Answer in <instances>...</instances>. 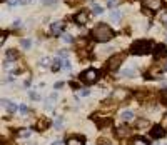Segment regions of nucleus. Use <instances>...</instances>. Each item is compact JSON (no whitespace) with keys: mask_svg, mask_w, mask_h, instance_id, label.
<instances>
[{"mask_svg":"<svg viewBox=\"0 0 167 145\" xmlns=\"http://www.w3.org/2000/svg\"><path fill=\"white\" fill-rule=\"evenodd\" d=\"M92 37L97 40V42H109V40L114 37V32H112V29H110L109 25L99 23V25H95L94 30H92Z\"/></svg>","mask_w":167,"mask_h":145,"instance_id":"obj_1","label":"nucleus"},{"mask_svg":"<svg viewBox=\"0 0 167 145\" xmlns=\"http://www.w3.org/2000/svg\"><path fill=\"white\" fill-rule=\"evenodd\" d=\"M150 48H152V42L150 40H137V42L132 43L130 52L134 55H144V53H149L150 52Z\"/></svg>","mask_w":167,"mask_h":145,"instance_id":"obj_2","label":"nucleus"},{"mask_svg":"<svg viewBox=\"0 0 167 145\" xmlns=\"http://www.w3.org/2000/svg\"><path fill=\"white\" fill-rule=\"evenodd\" d=\"M97 78H99V74H97L95 68H89V70H85V72L80 74V82H82V84H87V85L94 84Z\"/></svg>","mask_w":167,"mask_h":145,"instance_id":"obj_3","label":"nucleus"},{"mask_svg":"<svg viewBox=\"0 0 167 145\" xmlns=\"http://www.w3.org/2000/svg\"><path fill=\"white\" fill-rule=\"evenodd\" d=\"M144 7L152 12L162 9V0H144Z\"/></svg>","mask_w":167,"mask_h":145,"instance_id":"obj_4","label":"nucleus"},{"mask_svg":"<svg viewBox=\"0 0 167 145\" xmlns=\"http://www.w3.org/2000/svg\"><path fill=\"white\" fill-rule=\"evenodd\" d=\"M122 60H124V55H114L109 60V70H117L119 65L122 63Z\"/></svg>","mask_w":167,"mask_h":145,"instance_id":"obj_5","label":"nucleus"},{"mask_svg":"<svg viewBox=\"0 0 167 145\" xmlns=\"http://www.w3.org/2000/svg\"><path fill=\"white\" fill-rule=\"evenodd\" d=\"M150 135L154 137V138H162V137L166 135V130L162 128L160 125H156L152 127V132H150Z\"/></svg>","mask_w":167,"mask_h":145,"instance_id":"obj_6","label":"nucleus"},{"mask_svg":"<svg viewBox=\"0 0 167 145\" xmlns=\"http://www.w3.org/2000/svg\"><path fill=\"white\" fill-rule=\"evenodd\" d=\"M120 118H122V122H132L134 120V112L132 110H124L122 114H120Z\"/></svg>","mask_w":167,"mask_h":145,"instance_id":"obj_7","label":"nucleus"},{"mask_svg":"<svg viewBox=\"0 0 167 145\" xmlns=\"http://www.w3.org/2000/svg\"><path fill=\"white\" fill-rule=\"evenodd\" d=\"M87 19H89V13H87V12H79V13L75 15V22H77V23H80V25H82V23H85V22H87Z\"/></svg>","mask_w":167,"mask_h":145,"instance_id":"obj_8","label":"nucleus"},{"mask_svg":"<svg viewBox=\"0 0 167 145\" xmlns=\"http://www.w3.org/2000/svg\"><path fill=\"white\" fill-rule=\"evenodd\" d=\"M166 45H162V43H159V45H156V48H154V55L156 57H162V55H166Z\"/></svg>","mask_w":167,"mask_h":145,"instance_id":"obj_9","label":"nucleus"},{"mask_svg":"<svg viewBox=\"0 0 167 145\" xmlns=\"http://www.w3.org/2000/svg\"><path fill=\"white\" fill-rule=\"evenodd\" d=\"M2 105L5 107V108H7V110H9L10 114H13V112H15V110H17V105H15V104H12V102H10V100H5V98H3V100H2Z\"/></svg>","mask_w":167,"mask_h":145,"instance_id":"obj_10","label":"nucleus"},{"mask_svg":"<svg viewBox=\"0 0 167 145\" xmlns=\"http://www.w3.org/2000/svg\"><path fill=\"white\" fill-rule=\"evenodd\" d=\"M67 145H85L82 137H70L67 140Z\"/></svg>","mask_w":167,"mask_h":145,"instance_id":"obj_11","label":"nucleus"},{"mask_svg":"<svg viewBox=\"0 0 167 145\" xmlns=\"http://www.w3.org/2000/svg\"><path fill=\"white\" fill-rule=\"evenodd\" d=\"M122 19V12L120 10H112L110 12V22H119Z\"/></svg>","mask_w":167,"mask_h":145,"instance_id":"obj_12","label":"nucleus"},{"mask_svg":"<svg viewBox=\"0 0 167 145\" xmlns=\"http://www.w3.org/2000/svg\"><path fill=\"white\" fill-rule=\"evenodd\" d=\"M50 29H52V33L54 35H59L60 32H62V22H54Z\"/></svg>","mask_w":167,"mask_h":145,"instance_id":"obj_13","label":"nucleus"},{"mask_svg":"<svg viewBox=\"0 0 167 145\" xmlns=\"http://www.w3.org/2000/svg\"><path fill=\"white\" fill-rule=\"evenodd\" d=\"M49 125H50V122L47 120V118H40L39 124H37V130H45Z\"/></svg>","mask_w":167,"mask_h":145,"instance_id":"obj_14","label":"nucleus"},{"mask_svg":"<svg viewBox=\"0 0 167 145\" xmlns=\"http://www.w3.org/2000/svg\"><path fill=\"white\" fill-rule=\"evenodd\" d=\"M117 135L119 137H127V135H130V130H129L127 127H120L117 130Z\"/></svg>","mask_w":167,"mask_h":145,"instance_id":"obj_15","label":"nucleus"},{"mask_svg":"<svg viewBox=\"0 0 167 145\" xmlns=\"http://www.w3.org/2000/svg\"><path fill=\"white\" fill-rule=\"evenodd\" d=\"M92 10H94V13H95V15H100V13L104 12V7H102V5H99V3H94V5H92Z\"/></svg>","mask_w":167,"mask_h":145,"instance_id":"obj_16","label":"nucleus"},{"mask_svg":"<svg viewBox=\"0 0 167 145\" xmlns=\"http://www.w3.org/2000/svg\"><path fill=\"white\" fill-rule=\"evenodd\" d=\"M62 65H64V63H62V58L60 57H57L55 58V60H54V70H60V68H62Z\"/></svg>","mask_w":167,"mask_h":145,"instance_id":"obj_17","label":"nucleus"},{"mask_svg":"<svg viewBox=\"0 0 167 145\" xmlns=\"http://www.w3.org/2000/svg\"><path fill=\"white\" fill-rule=\"evenodd\" d=\"M19 137L20 138H27V137H30V130L29 128H22V130H19Z\"/></svg>","mask_w":167,"mask_h":145,"instance_id":"obj_18","label":"nucleus"},{"mask_svg":"<svg viewBox=\"0 0 167 145\" xmlns=\"http://www.w3.org/2000/svg\"><path fill=\"white\" fill-rule=\"evenodd\" d=\"M132 145H149V142L146 138H134L132 140Z\"/></svg>","mask_w":167,"mask_h":145,"instance_id":"obj_19","label":"nucleus"},{"mask_svg":"<svg viewBox=\"0 0 167 145\" xmlns=\"http://www.w3.org/2000/svg\"><path fill=\"white\" fill-rule=\"evenodd\" d=\"M134 74H135V72H134L132 68H124V70H122V77H134Z\"/></svg>","mask_w":167,"mask_h":145,"instance_id":"obj_20","label":"nucleus"},{"mask_svg":"<svg viewBox=\"0 0 167 145\" xmlns=\"http://www.w3.org/2000/svg\"><path fill=\"white\" fill-rule=\"evenodd\" d=\"M54 102H55V100H54L52 97H50V98H45V102H44V104H45V108H47V110H52V107H54Z\"/></svg>","mask_w":167,"mask_h":145,"instance_id":"obj_21","label":"nucleus"},{"mask_svg":"<svg viewBox=\"0 0 167 145\" xmlns=\"http://www.w3.org/2000/svg\"><path fill=\"white\" fill-rule=\"evenodd\" d=\"M7 57H9V60H15V58H19V53L15 50H9L7 52Z\"/></svg>","mask_w":167,"mask_h":145,"instance_id":"obj_22","label":"nucleus"},{"mask_svg":"<svg viewBox=\"0 0 167 145\" xmlns=\"http://www.w3.org/2000/svg\"><path fill=\"white\" fill-rule=\"evenodd\" d=\"M19 110H20V114H27V112H29V108H27V105H25V104H20V105H19Z\"/></svg>","mask_w":167,"mask_h":145,"instance_id":"obj_23","label":"nucleus"},{"mask_svg":"<svg viewBox=\"0 0 167 145\" xmlns=\"http://www.w3.org/2000/svg\"><path fill=\"white\" fill-rule=\"evenodd\" d=\"M57 57L67 58V57H69V52H67V50H59V55H57Z\"/></svg>","mask_w":167,"mask_h":145,"instance_id":"obj_24","label":"nucleus"},{"mask_svg":"<svg viewBox=\"0 0 167 145\" xmlns=\"http://www.w3.org/2000/svg\"><path fill=\"white\" fill-rule=\"evenodd\" d=\"M30 45H32V42H30V40H27V39L22 40V47H23V48H30Z\"/></svg>","mask_w":167,"mask_h":145,"instance_id":"obj_25","label":"nucleus"},{"mask_svg":"<svg viewBox=\"0 0 167 145\" xmlns=\"http://www.w3.org/2000/svg\"><path fill=\"white\" fill-rule=\"evenodd\" d=\"M147 125H149L147 120H139L137 122V128H142V127H147Z\"/></svg>","mask_w":167,"mask_h":145,"instance_id":"obj_26","label":"nucleus"},{"mask_svg":"<svg viewBox=\"0 0 167 145\" xmlns=\"http://www.w3.org/2000/svg\"><path fill=\"white\" fill-rule=\"evenodd\" d=\"M49 63H50V60L47 57L45 58H42V60H40V65H42V67H49Z\"/></svg>","mask_w":167,"mask_h":145,"instance_id":"obj_27","label":"nucleus"},{"mask_svg":"<svg viewBox=\"0 0 167 145\" xmlns=\"http://www.w3.org/2000/svg\"><path fill=\"white\" fill-rule=\"evenodd\" d=\"M29 95H30V98H32V100H40V95L37 94V92H30Z\"/></svg>","mask_w":167,"mask_h":145,"instance_id":"obj_28","label":"nucleus"},{"mask_svg":"<svg viewBox=\"0 0 167 145\" xmlns=\"http://www.w3.org/2000/svg\"><path fill=\"white\" fill-rule=\"evenodd\" d=\"M124 95H127V90H117V94H115V97H119V98H122Z\"/></svg>","mask_w":167,"mask_h":145,"instance_id":"obj_29","label":"nucleus"},{"mask_svg":"<svg viewBox=\"0 0 167 145\" xmlns=\"http://www.w3.org/2000/svg\"><path fill=\"white\" fill-rule=\"evenodd\" d=\"M62 40H64V42H65V43H72V37H70V35H64V37H62Z\"/></svg>","mask_w":167,"mask_h":145,"instance_id":"obj_30","label":"nucleus"},{"mask_svg":"<svg viewBox=\"0 0 167 145\" xmlns=\"http://www.w3.org/2000/svg\"><path fill=\"white\" fill-rule=\"evenodd\" d=\"M42 3L44 5H54V3H57V0H42Z\"/></svg>","mask_w":167,"mask_h":145,"instance_id":"obj_31","label":"nucleus"},{"mask_svg":"<svg viewBox=\"0 0 167 145\" xmlns=\"http://www.w3.org/2000/svg\"><path fill=\"white\" fill-rule=\"evenodd\" d=\"M107 5L112 9V7H115L117 5V0H107Z\"/></svg>","mask_w":167,"mask_h":145,"instance_id":"obj_32","label":"nucleus"},{"mask_svg":"<svg viewBox=\"0 0 167 145\" xmlns=\"http://www.w3.org/2000/svg\"><path fill=\"white\" fill-rule=\"evenodd\" d=\"M54 125L57 127V128H62V118H60V117L55 120V124H54Z\"/></svg>","mask_w":167,"mask_h":145,"instance_id":"obj_33","label":"nucleus"},{"mask_svg":"<svg viewBox=\"0 0 167 145\" xmlns=\"http://www.w3.org/2000/svg\"><path fill=\"white\" fill-rule=\"evenodd\" d=\"M20 0H9V5L10 7H15V5H19Z\"/></svg>","mask_w":167,"mask_h":145,"instance_id":"obj_34","label":"nucleus"},{"mask_svg":"<svg viewBox=\"0 0 167 145\" xmlns=\"http://www.w3.org/2000/svg\"><path fill=\"white\" fill-rule=\"evenodd\" d=\"M80 95H82V97H87V95H90V90H87V88L80 90Z\"/></svg>","mask_w":167,"mask_h":145,"instance_id":"obj_35","label":"nucleus"},{"mask_svg":"<svg viewBox=\"0 0 167 145\" xmlns=\"http://www.w3.org/2000/svg\"><path fill=\"white\" fill-rule=\"evenodd\" d=\"M54 87H55V90H59V88H62V87H64V84H62V82H57V84H55Z\"/></svg>","mask_w":167,"mask_h":145,"instance_id":"obj_36","label":"nucleus"},{"mask_svg":"<svg viewBox=\"0 0 167 145\" xmlns=\"http://www.w3.org/2000/svg\"><path fill=\"white\" fill-rule=\"evenodd\" d=\"M64 68H65V70H70V68H72V65H70L69 62H64Z\"/></svg>","mask_w":167,"mask_h":145,"instance_id":"obj_37","label":"nucleus"},{"mask_svg":"<svg viewBox=\"0 0 167 145\" xmlns=\"http://www.w3.org/2000/svg\"><path fill=\"white\" fill-rule=\"evenodd\" d=\"M17 27H20V20H15L13 22V29H17Z\"/></svg>","mask_w":167,"mask_h":145,"instance_id":"obj_38","label":"nucleus"},{"mask_svg":"<svg viewBox=\"0 0 167 145\" xmlns=\"http://www.w3.org/2000/svg\"><path fill=\"white\" fill-rule=\"evenodd\" d=\"M52 145H64L60 140H55V142H52Z\"/></svg>","mask_w":167,"mask_h":145,"instance_id":"obj_39","label":"nucleus"},{"mask_svg":"<svg viewBox=\"0 0 167 145\" xmlns=\"http://www.w3.org/2000/svg\"><path fill=\"white\" fill-rule=\"evenodd\" d=\"M105 145H112V144H110V142H105Z\"/></svg>","mask_w":167,"mask_h":145,"instance_id":"obj_40","label":"nucleus"},{"mask_svg":"<svg viewBox=\"0 0 167 145\" xmlns=\"http://www.w3.org/2000/svg\"><path fill=\"white\" fill-rule=\"evenodd\" d=\"M30 145H35V144H30Z\"/></svg>","mask_w":167,"mask_h":145,"instance_id":"obj_41","label":"nucleus"},{"mask_svg":"<svg viewBox=\"0 0 167 145\" xmlns=\"http://www.w3.org/2000/svg\"><path fill=\"white\" fill-rule=\"evenodd\" d=\"M166 39H167V35H166Z\"/></svg>","mask_w":167,"mask_h":145,"instance_id":"obj_42","label":"nucleus"},{"mask_svg":"<svg viewBox=\"0 0 167 145\" xmlns=\"http://www.w3.org/2000/svg\"><path fill=\"white\" fill-rule=\"evenodd\" d=\"M166 25H167V22H166Z\"/></svg>","mask_w":167,"mask_h":145,"instance_id":"obj_43","label":"nucleus"}]
</instances>
